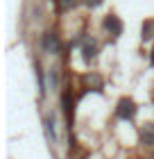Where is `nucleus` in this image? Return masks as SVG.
<instances>
[{"label":"nucleus","instance_id":"f03ea898","mask_svg":"<svg viewBox=\"0 0 154 159\" xmlns=\"http://www.w3.org/2000/svg\"><path fill=\"white\" fill-rule=\"evenodd\" d=\"M104 25H107V30L111 32V34H120V30H122V25H120V20L116 18V16H109L107 20H104Z\"/></svg>","mask_w":154,"mask_h":159},{"label":"nucleus","instance_id":"f257e3e1","mask_svg":"<svg viewBox=\"0 0 154 159\" xmlns=\"http://www.w3.org/2000/svg\"><path fill=\"white\" fill-rule=\"evenodd\" d=\"M134 111H136V107L131 100H120V109H118V116L120 118H131L134 116Z\"/></svg>","mask_w":154,"mask_h":159},{"label":"nucleus","instance_id":"20e7f679","mask_svg":"<svg viewBox=\"0 0 154 159\" xmlns=\"http://www.w3.org/2000/svg\"><path fill=\"white\" fill-rule=\"evenodd\" d=\"M152 64H154V52H152Z\"/></svg>","mask_w":154,"mask_h":159},{"label":"nucleus","instance_id":"7ed1b4c3","mask_svg":"<svg viewBox=\"0 0 154 159\" xmlns=\"http://www.w3.org/2000/svg\"><path fill=\"white\" fill-rule=\"evenodd\" d=\"M143 139H145V141H152V143H154V127H150V125H147V127L143 129Z\"/></svg>","mask_w":154,"mask_h":159}]
</instances>
